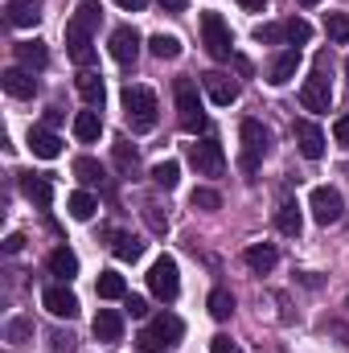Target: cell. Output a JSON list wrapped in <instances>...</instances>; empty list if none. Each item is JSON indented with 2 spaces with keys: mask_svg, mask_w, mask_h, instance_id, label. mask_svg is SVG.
Segmentation results:
<instances>
[{
  "mask_svg": "<svg viewBox=\"0 0 349 353\" xmlns=\"http://www.w3.org/2000/svg\"><path fill=\"white\" fill-rule=\"evenodd\" d=\"M123 119H128V128L136 136L152 132L157 128V94L148 87H128L123 90Z\"/></svg>",
  "mask_w": 349,
  "mask_h": 353,
  "instance_id": "1",
  "label": "cell"
},
{
  "mask_svg": "<svg viewBox=\"0 0 349 353\" xmlns=\"http://www.w3.org/2000/svg\"><path fill=\"white\" fill-rule=\"evenodd\" d=\"M173 99H177V123L197 136L206 128V111H201V99H197V83L193 79H177L173 83Z\"/></svg>",
  "mask_w": 349,
  "mask_h": 353,
  "instance_id": "2",
  "label": "cell"
},
{
  "mask_svg": "<svg viewBox=\"0 0 349 353\" xmlns=\"http://www.w3.org/2000/svg\"><path fill=\"white\" fill-rule=\"evenodd\" d=\"M181 333H185V325H181L177 316H169V312H161L148 329H140L136 345H140L144 353H165V350H173L177 341H181Z\"/></svg>",
  "mask_w": 349,
  "mask_h": 353,
  "instance_id": "3",
  "label": "cell"
},
{
  "mask_svg": "<svg viewBox=\"0 0 349 353\" xmlns=\"http://www.w3.org/2000/svg\"><path fill=\"white\" fill-rule=\"evenodd\" d=\"M201 41H206V54H210L214 62H230V58H235L230 25H226L218 12H206V17H201Z\"/></svg>",
  "mask_w": 349,
  "mask_h": 353,
  "instance_id": "4",
  "label": "cell"
},
{
  "mask_svg": "<svg viewBox=\"0 0 349 353\" xmlns=\"http://www.w3.org/2000/svg\"><path fill=\"white\" fill-rule=\"evenodd\" d=\"M239 140H243V169H247V173H255V169H259V161L271 152V132L263 128L259 119H243Z\"/></svg>",
  "mask_w": 349,
  "mask_h": 353,
  "instance_id": "5",
  "label": "cell"
},
{
  "mask_svg": "<svg viewBox=\"0 0 349 353\" xmlns=\"http://www.w3.org/2000/svg\"><path fill=\"white\" fill-rule=\"evenodd\" d=\"M325 66H329V54L317 58L312 79H304V87H300V103H304V111H329V103H333V87H329V79H325Z\"/></svg>",
  "mask_w": 349,
  "mask_h": 353,
  "instance_id": "6",
  "label": "cell"
},
{
  "mask_svg": "<svg viewBox=\"0 0 349 353\" xmlns=\"http://www.w3.org/2000/svg\"><path fill=\"white\" fill-rule=\"evenodd\" d=\"M185 157H189V165L201 176H218L226 169V157H222L218 140H193V144H185Z\"/></svg>",
  "mask_w": 349,
  "mask_h": 353,
  "instance_id": "7",
  "label": "cell"
},
{
  "mask_svg": "<svg viewBox=\"0 0 349 353\" xmlns=\"http://www.w3.org/2000/svg\"><path fill=\"white\" fill-rule=\"evenodd\" d=\"M148 288H152V296L157 300H177V292H181V275H177V259H169V255H161L157 263H152V271H148Z\"/></svg>",
  "mask_w": 349,
  "mask_h": 353,
  "instance_id": "8",
  "label": "cell"
},
{
  "mask_svg": "<svg viewBox=\"0 0 349 353\" xmlns=\"http://www.w3.org/2000/svg\"><path fill=\"white\" fill-rule=\"evenodd\" d=\"M308 205H312V218H317L321 226H333V222H341V214H346V201H341V193H337L333 185H317L312 197H308Z\"/></svg>",
  "mask_w": 349,
  "mask_h": 353,
  "instance_id": "9",
  "label": "cell"
},
{
  "mask_svg": "<svg viewBox=\"0 0 349 353\" xmlns=\"http://www.w3.org/2000/svg\"><path fill=\"white\" fill-rule=\"evenodd\" d=\"M41 304H46V312L58 316V321H74V316H79V296H74L66 283L46 288V292H41Z\"/></svg>",
  "mask_w": 349,
  "mask_h": 353,
  "instance_id": "10",
  "label": "cell"
},
{
  "mask_svg": "<svg viewBox=\"0 0 349 353\" xmlns=\"http://www.w3.org/2000/svg\"><path fill=\"white\" fill-rule=\"evenodd\" d=\"M66 46H70V58L87 70L90 62H94V41H90V29L83 25V21H66Z\"/></svg>",
  "mask_w": 349,
  "mask_h": 353,
  "instance_id": "11",
  "label": "cell"
},
{
  "mask_svg": "<svg viewBox=\"0 0 349 353\" xmlns=\"http://www.w3.org/2000/svg\"><path fill=\"white\" fill-rule=\"evenodd\" d=\"M201 90H206V94H210V103H218V107H230V103L239 99V83H235L230 74H222V70L201 74Z\"/></svg>",
  "mask_w": 349,
  "mask_h": 353,
  "instance_id": "12",
  "label": "cell"
},
{
  "mask_svg": "<svg viewBox=\"0 0 349 353\" xmlns=\"http://www.w3.org/2000/svg\"><path fill=\"white\" fill-rule=\"evenodd\" d=\"M136 54H140V33H136L132 25H119V29L111 33V58H115L119 66H132Z\"/></svg>",
  "mask_w": 349,
  "mask_h": 353,
  "instance_id": "13",
  "label": "cell"
},
{
  "mask_svg": "<svg viewBox=\"0 0 349 353\" xmlns=\"http://www.w3.org/2000/svg\"><path fill=\"white\" fill-rule=\"evenodd\" d=\"M292 132H296V144H300V152H304L308 161H321V157H325V132H321L312 119H300Z\"/></svg>",
  "mask_w": 349,
  "mask_h": 353,
  "instance_id": "14",
  "label": "cell"
},
{
  "mask_svg": "<svg viewBox=\"0 0 349 353\" xmlns=\"http://www.w3.org/2000/svg\"><path fill=\"white\" fill-rule=\"evenodd\" d=\"M296 70H300V46L283 50V54L271 62V70H267V83H271V87H288V83L296 79Z\"/></svg>",
  "mask_w": 349,
  "mask_h": 353,
  "instance_id": "15",
  "label": "cell"
},
{
  "mask_svg": "<svg viewBox=\"0 0 349 353\" xmlns=\"http://www.w3.org/2000/svg\"><path fill=\"white\" fill-rule=\"evenodd\" d=\"M29 148H33V157H41V161H58V157H62V136H58L54 128H33V132H29Z\"/></svg>",
  "mask_w": 349,
  "mask_h": 353,
  "instance_id": "16",
  "label": "cell"
},
{
  "mask_svg": "<svg viewBox=\"0 0 349 353\" xmlns=\"http://www.w3.org/2000/svg\"><path fill=\"white\" fill-rule=\"evenodd\" d=\"M4 12H8V25L33 29L41 21V0H4Z\"/></svg>",
  "mask_w": 349,
  "mask_h": 353,
  "instance_id": "17",
  "label": "cell"
},
{
  "mask_svg": "<svg viewBox=\"0 0 349 353\" xmlns=\"http://www.w3.org/2000/svg\"><path fill=\"white\" fill-rule=\"evenodd\" d=\"M21 193L33 205H41V210L54 201V185H50V176H41V173H21Z\"/></svg>",
  "mask_w": 349,
  "mask_h": 353,
  "instance_id": "18",
  "label": "cell"
},
{
  "mask_svg": "<svg viewBox=\"0 0 349 353\" xmlns=\"http://www.w3.org/2000/svg\"><path fill=\"white\" fill-rule=\"evenodd\" d=\"M46 267H50V275H58L62 283H70V279L79 275V255H74L70 247H54L50 259H46Z\"/></svg>",
  "mask_w": 349,
  "mask_h": 353,
  "instance_id": "19",
  "label": "cell"
},
{
  "mask_svg": "<svg viewBox=\"0 0 349 353\" xmlns=\"http://www.w3.org/2000/svg\"><path fill=\"white\" fill-rule=\"evenodd\" d=\"M243 263L251 267V271H255V275H267V271H271V267L279 263V251H275V247H271V243H251V247H247V251H243Z\"/></svg>",
  "mask_w": 349,
  "mask_h": 353,
  "instance_id": "20",
  "label": "cell"
},
{
  "mask_svg": "<svg viewBox=\"0 0 349 353\" xmlns=\"http://www.w3.org/2000/svg\"><path fill=\"white\" fill-rule=\"evenodd\" d=\"M0 83H4V90H8L12 99H33V90H37V79H33L29 70H21V66L4 70V74H0Z\"/></svg>",
  "mask_w": 349,
  "mask_h": 353,
  "instance_id": "21",
  "label": "cell"
},
{
  "mask_svg": "<svg viewBox=\"0 0 349 353\" xmlns=\"http://www.w3.org/2000/svg\"><path fill=\"white\" fill-rule=\"evenodd\" d=\"M275 226H279V234H288V239H296V234L304 230L300 205H296L292 197H283V201H279V210H275Z\"/></svg>",
  "mask_w": 349,
  "mask_h": 353,
  "instance_id": "22",
  "label": "cell"
},
{
  "mask_svg": "<svg viewBox=\"0 0 349 353\" xmlns=\"http://www.w3.org/2000/svg\"><path fill=\"white\" fill-rule=\"evenodd\" d=\"M111 255L123 259V263H136L144 255V243L136 234H128V230H111Z\"/></svg>",
  "mask_w": 349,
  "mask_h": 353,
  "instance_id": "23",
  "label": "cell"
},
{
  "mask_svg": "<svg viewBox=\"0 0 349 353\" xmlns=\"http://www.w3.org/2000/svg\"><path fill=\"white\" fill-rule=\"evenodd\" d=\"M17 62H21V70H41L46 62H50V50H46V41H21L17 46Z\"/></svg>",
  "mask_w": 349,
  "mask_h": 353,
  "instance_id": "24",
  "label": "cell"
},
{
  "mask_svg": "<svg viewBox=\"0 0 349 353\" xmlns=\"http://www.w3.org/2000/svg\"><path fill=\"white\" fill-rule=\"evenodd\" d=\"M94 337H99V341H119V337H123V316H119L115 308H99V316H94Z\"/></svg>",
  "mask_w": 349,
  "mask_h": 353,
  "instance_id": "25",
  "label": "cell"
},
{
  "mask_svg": "<svg viewBox=\"0 0 349 353\" xmlns=\"http://www.w3.org/2000/svg\"><path fill=\"white\" fill-rule=\"evenodd\" d=\"M74 176H79L87 189H107V169H103L94 157H79V161H74Z\"/></svg>",
  "mask_w": 349,
  "mask_h": 353,
  "instance_id": "26",
  "label": "cell"
},
{
  "mask_svg": "<svg viewBox=\"0 0 349 353\" xmlns=\"http://www.w3.org/2000/svg\"><path fill=\"white\" fill-rule=\"evenodd\" d=\"M99 132H103V115H99L94 107L74 115V136H79L83 144H94V140H99Z\"/></svg>",
  "mask_w": 349,
  "mask_h": 353,
  "instance_id": "27",
  "label": "cell"
},
{
  "mask_svg": "<svg viewBox=\"0 0 349 353\" xmlns=\"http://www.w3.org/2000/svg\"><path fill=\"white\" fill-rule=\"evenodd\" d=\"M4 341H8L12 350L29 345V341H33V316H12V321L4 325Z\"/></svg>",
  "mask_w": 349,
  "mask_h": 353,
  "instance_id": "28",
  "label": "cell"
},
{
  "mask_svg": "<svg viewBox=\"0 0 349 353\" xmlns=\"http://www.w3.org/2000/svg\"><path fill=\"white\" fill-rule=\"evenodd\" d=\"M74 87H79V94L87 99V107H103V94H107V90H103V79H99L94 70H83Z\"/></svg>",
  "mask_w": 349,
  "mask_h": 353,
  "instance_id": "29",
  "label": "cell"
},
{
  "mask_svg": "<svg viewBox=\"0 0 349 353\" xmlns=\"http://www.w3.org/2000/svg\"><path fill=\"white\" fill-rule=\"evenodd\" d=\"M94 292H99L103 300H123V296H128V283H123V275H115V271H99Z\"/></svg>",
  "mask_w": 349,
  "mask_h": 353,
  "instance_id": "30",
  "label": "cell"
},
{
  "mask_svg": "<svg viewBox=\"0 0 349 353\" xmlns=\"http://www.w3.org/2000/svg\"><path fill=\"white\" fill-rule=\"evenodd\" d=\"M206 308H210L214 321H230V312H235V296H230L226 288H214L210 300H206Z\"/></svg>",
  "mask_w": 349,
  "mask_h": 353,
  "instance_id": "31",
  "label": "cell"
},
{
  "mask_svg": "<svg viewBox=\"0 0 349 353\" xmlns=\"http://www.w3.org/2000/svg\"><path fill=\"white\" fill-rule=\"evenodd\" d=\"M66 205H70V218H74V222H90V218H94V210H99V201L90 197L87 189L70 193V201H66Z\"/></svg>",
  "mask_w": 349,
  "mask_h": 353,
  "instance_id": "32",
  "label": "cell"
},
{
  "mask_svg": "<svg viewBox=\"0 0 349 353\" xmlns=\"http://www.w3.org/2000/svg\"><path fill=\"white\" fill-rule=\"evenodd\" d=\"M308 37H312V25H308L304 17L283 21V41H288V46H308Z\"/></svg>",
  "mask_w": 349,
  "mask_h": 353,
  "instance_id": "33",
  "label": "cell"
},
{
  "mask_svg": "<svg viewBox=\"0 0 349 353\" xmlns=\"http://www.w3.org/2000/svg\"><path fill=\"white\" fill-rule=\"evenodd\" d=\"M148 50H152V54H157L161 62H173L177 54H181V41H177L173 33H157V37L148 41Z\"/></svg>",
  "mask_w": 349,
  "mask_h": 353,
  "instance_id": "34",
  "label": "cell"
},
{
  "mask_svg": "<svg viewBox=\"0 0 349 353\" xmlns=\"http://www.w3.org/2000/svg\"><path fill=\"white\" fill-rule=\"evenodd\" d=\"M325 33H329V41L346 46L349 41V12H329L325 17Z\"/></svg>",
  "mask_w": 349,
  "mask_h": 353,
  "instance_id": "35",
  "label": "cell"
},
{
  "mask_svg": "<svg viewBox=\"0 0 349 353\" xmlns=\"http://www.w3.org/2000/svg\"><path fill=\"white\" fill-rule=\"evenodd\" d=\"M152 181H157L161 189H177V181H181V165H177V161H161V165H152Z\"/></svg>",
  "mask_w": 349,
  "mask_h": 353,
  "instance_id": "36",
  "label": "cell"
},
{
  "mask_svg": "<svg viewBox=\"0 0 349 353\" xmlns=\"http://www.w3.org/2000/svg\"><path fill=\"white\" fill-rule=\"evenodd\" d=\"M115 165H119L128 176L136 173V148H132L128 140H115Z\"/></svg>",
  "mask_w": 349,
  "mask_h": 353,
  "instance_id": "37",
  "label": "cell"
},
{
  "mask_svg": "<svg viewBox=\"0 0 349 353\" xmlns=\"http://www.w3.org/2000/svg\"><path fill=\"white\" fill-rule=\"evenodd\" d=\"M193 210H222V197H218V189H193Z\"/></svg>",
  "mask_w": 349,
  "mask_h": 353,
  "instance_id": "38",
  "label": "cell"
},
{
  "mask_svg": "<svg viewBox=\"0 0 349 353\" xmlns=\"http://www.w3.org/2000/svg\"><path fill=\"white\" fill-rule=\"evenodd\" d=\"M99 17H103L99 0H83V4H79V12H74V21H83L87 29H94V25H99Z\"/></svg>",
  "mask_w": 349,
  "mask_h": 353,
  "instance_id": "39",
  "label": "cell"
},
{
  "mask_svg": "<svg viewBox=\"0 0 349 353\" xmlns=\"http://www.w3.org/2000/svg\"><path fill=\"white\" fill-rule=\"evenodd\" d=\"M210 353H243V345H239V341H230L226 333H218V337L210 341Z\"/></svg>",
  "mask_w": 349,
  "mask_h": 353,
  "instance_id": "40",
  "label": "cell"
},
{
  "mask_svg": "<svg viewBox=\"0 0 349 353\" xmlns=\"http://www.w3.org/2000/svg\"><path fill=\"white\" fill-rule=\"evenodd\" d=\"M255 41H283V25H259Z\"/></svg>",
  "mask_w": 349,
  "mask_h": 353,
  "instance_id": "41",
  "label": "cell"
},
{
  "mask_svg": "<svg viewBox=\"0 0 349 353\" xmlns=\"http://www.w3.org/2000/svg\"><path fill=\"white\" fill-rule=\"evenodd\" d=\"M144 218H148V226H152L157 234H165V230H169V222H165V218L157 214V205H144Z\"/></svg>",
  "mask_w": 349,
  "mask_h": 353,
  "instance_id": "42",
  "label": "cell"
},
{
  "mask_svg": "<svg viewBox=\"0 0 349 353\" xmlns=\"http://www.w3.org/2000/svg\"><path fill=\"white\" fill-rule=\"evenodd\" d=\"M50 341H54V353H70L74 350V337H70V333H54Z\"/></svg>",
  "mask_w": 349,
  "mask_h": 353,
  "instance_id": "43",
  "label": "cell"
},
{
  "mask_svg": "<svg viewBox=\"0 0 349 353\" xmlns=\"http://www.w3.org/2000/svg\"><path fill=\"white\" fill-rule=\"evenodd\" d=\"M333 136H337V144H346L349 148V115H341V119L333 123Z\"/></svg>",
  "mask_w": 349,
  "mask_h": 353,
  "instance_id": "44",
  "label": "cell"
},
{
  "mask_svg": "<svg viewBox=\"0 0 349 353\" xmlns=\"http://www.w3.org/2000/svg\"><path fill=\"white\" fill-rule=\"evenodd\" d=\"M21 247H25V234H8V239H4V251H8V255H17Z\"/></svg>",
  "mask_w": 349,
  "mask_h": 353,
  "instance_id": "45",
  "label": "cell"
},
{
  "mask_svg": "<svg viewBox=\"0 0 349 353\" xmlns=\"http://www.w3.org/2000/svg\"><path fill=\"white\" fill-rule=\"evenodd\" d=\"M128 312H132V316H144V312H148V300L132 296V300H128Z\"/></svg>",
  "mask_w": 349,
  "mask_h": 353,
  "instance_id": "46",
  "label": "cell"
},
{
  "mask_svg": "<svg viewBox=\"0 0 349 353\" xmlns=\"http://www.w3.org/2000/svg\"><path fill=\"white\" fill-rule=\"evenodd\" d=\"M115 4H119V8H128V12H140L148 0H115Z\"/></svg>",
  "mask_w": 349,
  "mask_h": 353,
  "instance_id": "47",
  "label": "cell"
},
{
  "mask_svg": "<svg viewBox=\"0 0 349 353\" xmlns=\"http://www.w3.org/2000/svg\"><path fill=\"white\" fill-rule=\"evenodd\" d=\"M54 123H62V111H58V107L46 111V128H54Z\"/></svg>",
  "mask_w": 349,
  "mask_h": 353,
  "instance_id": "48",
  "label": "cell"
},
{
  "mask_svg": "<svg viewBox=\"0 0 349 353\" xmlns=\"http://www.w3.org/2000/svg\"><path fill=\"white\" fill-rule=\"evenodd\" d=\"M161 4H165L169 12H185V0H161Z\"/></svg>",
  "mask_w": 349,
  "mask_h": 353,
  "instance_id": "49",
  "label": "cell"
},
{
  "mask_svg": "<svg viewBox=\"0 0 349 353\" xmlns=\"http://www.w3.org/2000/svg\"><path fill=\"white\" fill-rule=\"evenodd\" d=\"M239 4H243L247 12H263V0H239Z\"/></svg>",
  "mask_w": 349,
  "mask_h": 353,
  "instance_id": "50",
  "label": "cell"
},
{
  "mask_svg": "<svg viewBox=\"0 0 349 353\" xmlns=\"http://www.w3.org/2000/svg\"><path fill=\"white\" fill-rule=\"evenodd\" d=\"M300 4H308V8H312V4H321V0H300Z\"/></svg>",
  "mask_w": 349,
  "mask_h": 353,
  "instance_id": "51",
  "label": "cell"
},
{
  "mask_svg": "<svg viewBox=\"0 0 349 353\" xmlns=\"http://www.w3.org/2000/svg\"><path fill=\"white\" fill-rule=\"evenodd\" d=\"M346 74H349V58H346Z\"/></svg>",
  "mask_w": 349,
  "mask_h": 353,
  "instance_id": "52",
  "label": "cell"
},
{
  "mask_svg": "<svg viewBox=\"0 0 349 353\" xmlns=\"http://www.w3.org/2000/svg\"><path fill=\"white\" fill-rule=\"evenodd\" d=\"M346 308H349V300H346Z\"/></svg>",
  "mask_w": 349,
  "mask_h": 353,
  "instance_id": "53",
  "label": "cell"
}]
</instances>
